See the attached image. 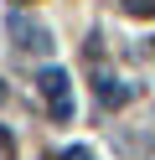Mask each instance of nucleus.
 I'll use <instances>...</instances> for the list:
<instances>
[{"label": "nucleus", "instance_id": "1", "mask_svg": "<svg viewBox=\"0 0 155 160\" xmlns=\"http://www.w3.org/2000/svg\"><path fill=\"white\" fill-rule=\"evenodd\" d=\"M36 88H41V98H47L52 119H57V124H67V119H72V83H67V72H62V67H41Z\"/></svg>", "mask_w": 155, "mask_h": 160}, {"label": "nucleus", "instance_id": "2", "mask_svg": "<svg viewBox=\"0 0 155 160\" xmlns=\"http://www.w3.org/2000/svg\"><path fill=\"white\" fill-rule=\"evenodd\" d=\"M98 98H103L109 108H119L124 98H129V88H119V78H98Z\"/></svg>", "mask_w": 155, "mask_h": 160}, {"label": "nucleus", "instance_id": "3", "mask_svg": "<svg viewBox=\"0 0 155 160\" xmlns=\"http://www.w3.org/2000/svg\"><path fill=\"white\" fill-rule=\"evenodd\" d=\"M124 11L129 16H155V0H124Z\"/></svg>", "mask_w": 155, "mask_h": 160}, {"label": "nucleus", "instance_id": "4", "mask_svg": "<svg viewBox=\"0 0 155 160\" xmlns=\"http://www.w3.org/2000/svg\"><path fill=\"white\" fill-rule=\"evenodd\" d=\"M67 160H93V150H67Z\"/></svg>", "mask_w": 155, "mask_h": 160}]
</instances>
